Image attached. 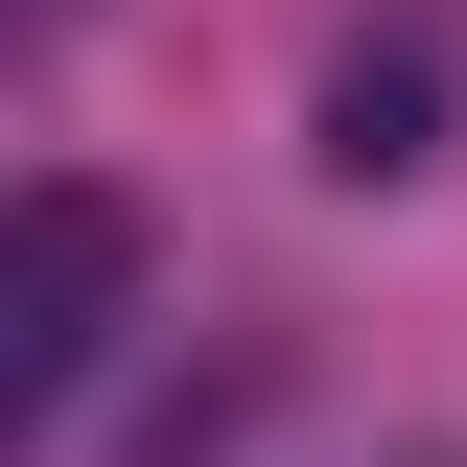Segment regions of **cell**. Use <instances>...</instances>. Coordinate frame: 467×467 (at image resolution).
Listing matches in <instances>:
<instances>
[{"label": "cell", "mask_w": 467, "mask_h": 467, "mask_svg": "<svg viewBox=\"0 0 467 467\" xmlns=\"http://www.w3.org/2000/svg\"><path fill=\"white\" fill-rule=\"evenodd\" d=\"M117 304H140V211L47 164V187H24V234H0V398L47 420L70 374H94V350H117Z\"/></svg>", "instance_id": "cell-1"}, {"label": "cell", "mask_w": 467, "mask_h": 467, "mask_svg": "<svg viewBox=\"0 0 467 467\" xmlns=\"http://www.w3.org/2000/svg\"><path fill=\"white\" fill-rule=\"evenodd\" d=\"M374 467H467V444H374Z\"/></svg>", "instance_id": "cell-3"}, {"label": "cell", "mask_w": 467, "mask_h": 467, "mask_svg": "<svg viewBox=\"0 0 467 467\" xmlns=\"http://www.w3.org/2000/svg\"><path fill=\"white\" fill-rule=\"evenodd\" d=\"M398 164H444V70L420 47H350L327 70V187H398Z\"/></svg>", "instance_id": "cell-2"}]
</instances>
